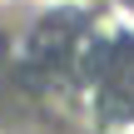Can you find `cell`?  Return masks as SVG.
Masks as SVG:
<instances>
[{"instance_id": "1", "label": "cell", "mask_w": 134, "mask_h": 134, "mask_svg": "<svg viewBox=\"0 0 134 134\" xmlns=\"http://www.w3.org/2000/svg\"><path fill=\"white\" fill-rule=\"evenodd\" d=\"M124 134H134V119H129V124H124Z\"/></svg>"}]
</instances>
